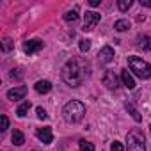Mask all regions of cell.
<instances>
[{"label": "cell", "mask_w": 151, "mask_h": 151, "mask_svg": "<svg viewBox=\"0 0 151 151\" xmlns=\"http://www.w3.org/2000/svg\"><path fill=\"white\" fill-rule=\"evenodd\" d=\"M128 66L139 78H142V80L151 78V64H147L142 57H135V55L128 57Z\"/></svg>", "instance_id": "cell-3"}, {"label": "cell", "mask_w": 151, "mask_h": 151, "mask_svg": "<svg viewBox=\"0 0 151 151\" xmlns=\"http://www.w3.org/2000/svg\"><path fill=\"white\" fill-rule=\"evenodd\" d=\"M84 116H86V105L82 101L71 100L62 107V117L68 123H78L84 119Z\"/></svg>", "instance_id": "cell-2"}, {"label": "cell", "mask_w": 151, "mask_h": 151, "mask_svg": "<svg viewBox=\"0 0 151 151\" xmlns=\"http://www.w3.org/2000/svg\"><path fill=\"white\" fill-rule=\"evenodd\" d=\"M114 50L110 48V46H103L101 50H100V53H98V60H100V64H109V62H112L114 60Z\"/></svg>", "instance_id": "cell-10"}, {"label": "cell", "mask_w": 151, "mask_h": 151, "mask_svg": "<svg viewBox=\"0 0 151 151\" xmlns=\"http://www.w3.org/2000/svg\"><path fill=\"white\" fill-rule=\"evenodd\" d=\"M2 50H4V52H9V50H13V41H11L9 37H6V39L2 41Z\"/></svg>", "instance_id": "cell-22"}, {"label": "cell", "mask_w": 151, "mask_h": 151, "mask_svg": "<svg viewBox=\"0 0 151 151\" xmlns=\"http://www.w3.org/2000/svg\"><path fill=\"white\" fill-rule=\"evenodd\" d=\"M140 6H144V7H151V0H140Z\"/></svg>", "instance_id": "cell-28"}, {"label": "cell", "mask_w": 151, "mask_h": 151, "mask_svg": "<svg viewBox=\"0 0 151 151\" xmlns=\"http://www.w3.org/2000/svg\"><path fill=\"white\" fill-rule=\"evenodd\" d=\"M36 137L43 142V144H50L53 140V133H52V128L50 126H45V128H37L36 130Z\"/></svg>", "instance_id": "cell-9"}, {"label": "cell", "mask_w": 151, "mask_h": 151, "mask_svg": "<svg viewBox=\"0 0 151 151\" xmlns=\"http://www.w3.org/2000/svg\"><path fill=\"white\" fill-rule=\"evenodd\" d=\"M103 86L107 89H110V91H116L117 89V77H116L114 71H110V69L105 71V75H103Z\"/></svg>", "instance_id": "cell-7"}, {"label": "cell", "mask_w": 151, "mask_h": 151, "mask_svg": "<svg viewBox=\"0 0 151 151\" xmlns=\"http://www.w3.org/2000/svg\"><path fill=\"white\" fill-rule=\"evenodd\" d=\"M20 71H22V69H13V71L9 73V77H11V78H18V80H20V78L23 77V73H20Z\"/></svg>", "instance_id": "cell-25"}, {"label": "cell", "mask_w": 151, "mask_h": 151, "mask_svg": "<svg viewBox=\"0 0 151 151\" xmlns=\"http://www.w3.org/2000/svg\"><path fill=\"white\" fill-rule=\"evenodd\" d=\"M11 140H13V144H14V146H22V144L25 142V135H23L20 130H14V132H13V135H11Z\"/></svg>", "instance_id": "cell-15"}, {"label": "cell", "mask_w": 151, "mask_h": 151, "mask_svg": "<svg viewBox=\"0 0 151 151\" xmlns=\"http://www.w3.org/2000/svg\"><path fill=\"white\" fill-rule=\"evenodd\" d=\"M100 2H101V0H89V6L91 7H96V6H100Z\"/></svg>", "instance_id": "cell-27"}, {"label": "cell", "mask_w": 151, "mask_h": 151, "mask_svg": "<svg viewBox=\"0 0 151 151\" xmlns=\"http://www.w3.org/2000/svg\"><path fill=\"white\" fill-rule=\"evenodd\" d=\"M130 25H132V23H130L128 20H117V22L114 23V29H116L117 32H124V30L130 29Z\"/></svg>", "instance_id": "cell-17"}, {"label": "cell", "mask_w": 151, "mask_h": 151, "mask_svg": "<svg viewBox=\"0 0 151 151\" xmlns=\"http://www.w3.org/2000/svg\"><path fill=\"white\" fill-rule=\"evenodd\" d=\"M29 109H30V101H29V100H25V101L16 109V116H18V117H25V116H27V112H29Z\"/></svg>", "instance_id": "cell-16"}, {"label": "cell", "mask_w": 151, "mask_h": 151, "mask_svg": "<svg viewBox=\"0 0 151 151\" xmlns=\"http://www.w3.org/2000/svg\"><path fill=\"white\" fill-rule=\"evenodd\" d=\"M132 6H133L132 0H117V7H119V11H121V13H126Z\"/></svg>", "instance_id": "cell-19"}, {"label": "cell", "mask_w": 151, "mask_h": 151, "mask_svg": "<svg viewBox=\"0 0 151 151\" xmlns=\"http://www.w3.org/2000/svg\"><path fill=\"white\" fill-rule=\"evenodd\" d=\"M126 149L128 151H146V139L139 128H133L126 133Z\"/></svg>", "instance_id": "cell-4"}, {"label": "cell", "mask_w": 151, "mask_h": 151, "mask_svg": "<svg viewBox=\"0 0 151 151\" xmlns=\"http://www.w3.org/2000/svg\"><path fill=\"white\" fill-rule=\"evenodd\" d=\"M100 20H101V14H100V13H96V11H86L82 30H84V32H91V30L100 23Z\"/></svg>", "instance_id": "cell-5"}, {"label": "cell", "mask_w": 151, "mask_h": 151, "mask_svg": "<svg viewBox=\"0 0 151 151\" xmlns=\"http://www.w3.org/2000/svg\"><path fill=\"white\" fill-rule=\"evenodd\" d=\"M124 109H126V110L130 112V116H132V117H133V119H135L137 123H140V121H142V116L139 114V110H137V109H135V107H133L132 103H128V101H126V103H124Z\"/></svg>", "instance_id": "cell-14"}, {"label": "cell", "mask_w": 151, "mask_h": 151, "mask_svg": "<svg viewBox=\"0 0 151 151\" xmlns=\"http://www.w3.org/2000/svg\"><path fill=\"white\" fill-rule=\"evenodd\" d=\"M25 94H27V87H25V86H18V87L7 91V100H11V101H18V100H23Z\"/></svg>", "instance_id": "cell-8"}, {"label": "cell", "mask_w": 151, "mask_h": 151, "mask_svg": "<svg viewBox=\"0 0 151 151\" xmlns=\"http://www.w3.org/2000/svg\"><path fill=\"white\" fill-rule=\"evenodd\" d=\"M36 112H37V117H39V119H46V117H48V114H46V110H45L43 107H37Z\"/></svg>", "instance_id": "cell-24"}, {"label": "cell", "mask_w": 151, "mask_h": 151, "mask_svg": "<svg viewBox=\"0 0 151 151\" xmlns=\"http://www.w3.org/2000/svg\"><path fill=\"white\" fill-rule=\"evenodd\" d=\"M149 132H151V126H149Z\"/></svg>", "instance_id": "cell-29"}, {"label": "cell", "mask_w": 151, "mask_h": 151, "mask_svg": "<svg viewBox=\"0 0 151 151\" xmlns=\"http://www.w3.org/2000/svg\"><path fill=\"white\" fill-rule=\"evenodd\" d=\"M64 20H66L68 23H77V22H78V13L75 11V9H73V11H68V13L64 14Z\"/></svg>", "instance_id": "cell-18"}, {"label": "cell", "mask_w": 151, "mask_h": 151, "mask_svg": "<svg viewBox=\"0 0 151 151\" xmlns=\"http://www.w3.org/2000/svg\"><path fill=\"white\" fill-rule=\"evenodd\" d=\"M137 48H140L144 52H149L151 50V37L146 36V34H139L137 36Z\"/></svg>", "instance_id": "cell-11"}, {"label": "cell", "mask_w": 151, "mask_h": 151, "mask_svg": "<svg viewBox=\"0 0 151 151\" xmlns=\"http://www.w3.org/2000/svg\"><path fill=\"white\" fill-rule=\"evenodd\" d=\"M110 151H124V146H123L121 142H117V140H114V142L110 144Z\"/></svg>", "instance_id": "cell-23"}, {"label": "cell", "mask_w": 151, "mask_h": 151, "mask_svg": "<svg viewBox=\"0 0 151 151\" xmlns=\"http://www.w3.org/2000/svg\"><path fill=\"white\" fill-rule=\"evenodd\" d=\"M121 80H123V84L126 86V89H135V80H133V77L130 75L128 69H123V71H121Z\"/></svg>", "instance_id": "cell-12"}, {"label": "cell", "mask_w": 151, "mask_h": 151, "mask_svg": "<svg viewBox=\"0 0 151 151\" xmlns=\"http://www.w3.org/2000/svg\"><path fill=\"white\" fill-rule=\"evenodd\" d=\"M34 89H36L39 94H46V93H50V91H52V84H50L48 80H39V82H36Z\"/></svg>", "instance_id": "cell-13"}, {"label": "cell", "mask_w": 151, "mask_h": 151, "mask_svg": "<svg viewBox=\"0 0 151 151\" xmlns=\"http://www.w3.org/2000/svg\"><path fill=\"white\" fill-rule=\"evenodd\" d=\"M60 77L69 87H78L89 77V64L80 60V59H71L64 64Z\"/></svg>", "instance_id": "cell-1"}, {"label": "cell", "mask_w": 151, "mask_h": 151, "mask_svg": "<svg viewBox=\"0 0 151 151\" xmlns=\"http://www.w3.org/2000/svg\"><path fill=\"white\" fill-rule=\"evenodd\" d=\"M43 46H45V43L39 41V39H29V41L23 43V52L29 53V55H32V53H37Z\"/></svg>", "instance_id": "cell-6"}, {"label": "cell", "mask_w": 151, "mask_h": 151, "mask_svg": "<svg viewBox=\"0 0 151 151\" xmlns=\"http://www.w3.org/2000/svg\"><path fill=\"white\" fill-rule=\"evenodd\" d=\"M78 146H80V151H94V144H91L87 140H80Z\"/></svg>", "instance_id": "cell-20"}, {"label": "cell", "mask_w": 151, "mask_h": 151, "mask_svg": "<svg viewBox=\"0 0 151 151\" xmlns=\"http://www.w3.org/2000/svg\"><path fill=\"white\" fill-rule=\"evenodd\" d=\"M78 48H80V52H89V48H91V41H89V39H82L80 45H78Z\"/></svg>", "instance_id": "cell-21"}, {"label": "cell", "mask_w": 151, "mask_h": 151, "mask_svg": "<svg viewBox=\"0 0 151 151\" xmlns=\"http://www.w3.org/2000/svg\"><path fill=\"white\" fill-rule=\"evenodd\" d=\"M7 128H9V117H7V116H2V128H0V130L6 132Z\"/></svg>", "instance_id": "cell-26"}]
</instances>
